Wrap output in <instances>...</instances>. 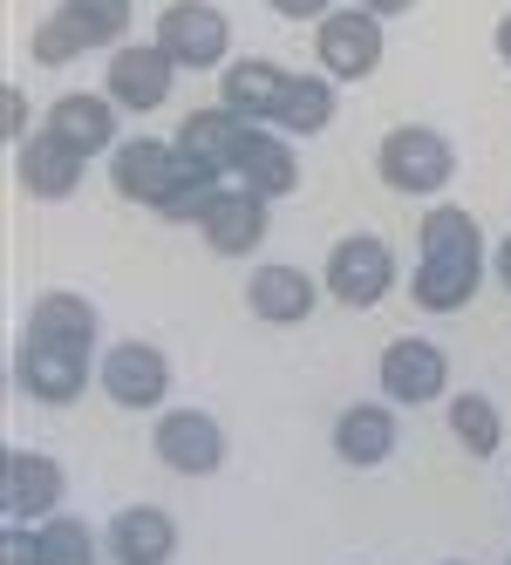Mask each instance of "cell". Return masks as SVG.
Listing matches in <instances>:
<instances>
[{"label":"cell","mask_w":511,"mask_h":565,"mask_svg":"<svg viewBox=\"0 0 511 565\" xmlns=\"http://www.w3.org/2000/svg\"><path fill=\"white\" fill-rule=\"evenodd\" d=\"M0 130H8V143H28L34 137V103L21 83H8V96H0Z\"/></svg>","instance_id":"obj_29"},{"label":"cell","mask_w":511,"mask_h":565,"mask_svg":"<svg viewBox=\"0 0 511 565\" xmlns=\"http://www.w3.org/2000/svg\"><path fill=\"white\" fill-rule=\"evenodd\" d=\"M184 178V157H178V143H164V137H124L109 150V184H116V198L124 205H143V212H157L171 198V184Z\"/></svg>","instance_id":"obj_10"},{"label":"cell","mask_w":511,"mask_h":565,"mask_svg":"<svg viewBox=\"0 0 511 565\" xmlns=\"http://www.w3.org/2000/svg\"><path fill=\"white\" fill-rule=\"evenodd\" d=\"M83 171H89V157L68 150L49 130H34L28 143H14V184L34 198V205H68V198L83 191Z\"/></svg>","instance_id":"obj_13"},{"label":"cell","mask_w":511,"mask_h":565,"mask_svg":"<svg viewBox=\"0 0 511 565\" xmlns=\"http://www.w3.org/2000/svg\"><path fill=\"white\" fill-rule=\"evenodd\" d=\"M491 42H498V62H504V68H511V14H504V21H498V34H491Z\"/></svg>","instance_id":"obj_34"},{"label":"cell","mask_w":511,"mask_h":565,"mask_svg":"<svg viewBox=\"0 0 511 565\" xmlns=\"http://www.w3.org/2000/svg\"><path fill=\"white\" fill-rule=\"evenodd\" d=\"M103 545L116 565H171L178 558V518L157 511V504H124L109 518Z\"/></svg>","instance_id":"obj_19"},{"label":"cell","mask_w":511,"mask_h":565,"mask_svg":"<svg viewBox=\"0 0 511 565\" xmlns=\"http://www.w3.org/2000/svg\"><path fill=\"white\" fill-rule=\"evenodd\" d=\"M450 436L464 443L470 457H498V443H504V409H498L485 388H464V395H450Z\"/></svg>","instance_id":"obj_25"},{"label":"cell","mask_w":511,"mask_h":565,"mask_svg":"<svg viewBox=\"0 0 511 565\" xmlns=\"http://www.w3.org/2000/svg\"><path fill=\"white\" fill-rule=\"evenodd\" d=\"M266 218H273V198H259V191H246V184H225L219 205H212L205 225H199V238H205L219 259H246V253H259Z\"/></svg>","instance_id":"obj_16"},{"label":"cell","mask_w":511,"mask_h":565,"mask_svg":"<svg viewBox=\"0 0 511 565\" xmlns=\"http://www.w3.org/2000/svg\"><path fill=\"white\" fill-rule=\"evenodd\" d=\"M150 450L178 477H212V470H225V423L212 409H157Z\"/></svg>","instance_id":"obj_8"},{"label":"cell","mask_w":511,"mask_h":565,"mask_svg":"<svg viewBox=\"0 0 511 565\" xmlns=\"http://www.w3.org/2000/svg\"><path fill=\"white\" fill-rule=\"evenodd\" d=\"M321 287L348 307V313H369L396 294V253H388V238L375 232H348L328 246V266H321Z\"/></svg>","instance_id":"obj_3"},{"label":"cell","mask_w":511,"mask_h":565,"mask_svg":"<svg viewBox=\"0 0 511 565\" xmlns=\"http://www.w3.org/2000/svg\"><path fill=\"white\" fill-rule=\"evenodd\" d=\"M444 565H464V558H444Z\"/></svg>","instance_id":"obj_35"},{"label":"cell","mask_w":511,"mask_h":565,"mask_svg":"<svg viewBox=\"0 0 511 565\" xmlns=\"http://www.w3.org/2000/svg\"><path fill=\"white\" fill-rule=\"evenodd\" d=\"M382 49H388L382 14L355 8V0L313 21V62H321V75H334V83H362V75H375Z\"/></svg>","instance_id":"obj_4"},{"label":"cell","mask_w":511,"mask_h":565,"mask_svg":"<svg viewBox=\"0 0 511 565\" xmlns=\"http://www.w3.org/2000/svg\"><path fill=\"white\" fill-rule=\"evenodd\" d=\"M0 565H42V539H34V524H8V532H0Z\"/></svg>","instance_id":"obj_30"},{"label":"cell","mask_w":511,"mask_h":565,"mask_svg":"<svg viewBox=\"0 0 511 565\" xmlns=\"http://www.w3.org/2000/svg\"><path fill=\"white\" fill-rule=\"evenodd\" d=\"M62 491H68V477L49 450L14 443V450L0 457V511H8V524H49L62 511Z\"/></svg>","instance_id":"obj_9"},{"label":"cell","mask_w":511,"mask_h":565,"mask_svg":"<svg viewBox=\"0 0 511 565\" xmlns=\"http://www.w3.org/2000/svg\"><path fill=\"white\" fill-rule=\"evenodd\" d=\"M355 8H369V14H382V21H396V14L416 8V0H355Z\"/></svg>","instance_id":"obj_32"},{"label":"cell","mask_w":511,"mask_h":565,"mask_svg":"<svg viewBox=\"0 0 511 565\" xmlns=\"http://www.w3.org/2000/svg\"><path fill=\"white\" fill-rule=\"evenodd\" d=\"M89 382H96V354L21 334V348H14V388L28 402H42V409H68V402H83Z\"/></svg>","instance_id":"obj_6"},{"label":"cell","mask_w":511,"mask_h":565,"mask_svg":"<svg viewBox=\"0 0 511 565\" xmlns=\"http://www.w3.org/2000/svg\"><path fill=\"white\" fill-rule=\"evenodd\" d=\"M444 388H450V354H444L437 341L403 334V341L382 348V395H388V402L423 409V402H444Z\"/></svg>","instance_id":"obj_12"},{"label":"cell","mask_w":511,"mask_h":565,"mask_svg":"<svg viewBox=\"0 0 511 565\" xmlns=\"http://www.w3.org/2000/svg\"><path fill=\"white\" fill-rule=\"evenodd\" d=\"M334 124V75H300L287 68V89L273 103V130L280 137H321Z\"/></svg>","instance_id":"obj_23"},{"label":"cell","mask_w":511,"mask_h":565,"mask_svg":"<svg viewBox=\"0 0 511 565\" xmlns=\"http://www.w3.org/2000/svg\"><path fill=\"white\" fill-rule=\"evenodd\" d=\"M103 89H109L116 109L150 116V109H164V103H171V89H178V62L157 49V42H124V49L109 55Z\"/></svg>","instance_id":"obj_11"},{"label":"cell","mask_w":511,"mask_h":565,"mask_svg":"<svg viewBox=\"0 0 511 565\" xmlns=\"http://www.w3.org/2000/svg\"><path fill=\"white\" fill-rule=\"evenodd\" d=\"M246 130H253V116H239V109H225V103H212V109H191L184 124H178V157L191 171H212V178H232V164H239V143H246Z\"/></svg>","instance_id":"obj_14"},{"label":"cell","mask_w":511,"mask_h":565,"mask_svg":"<svg viewBox=\"0 0 511 565\" xmlns=\"http://www.w3.org/2000/svg\"><path fill=\"white\" fill-rule=\"evenodd\" d=\"M42 130L62 137L68 150H83V157H109L116 150V103H109V89H68L49 103Z\"/></svg>","instance_id":"obj_17"},{"label":"cell","mask_w":511,"mask_h":565,"mask_svg":"<svg viewBox=\"0 0 511 565\" xmlns=\"http://www.w3.org/2000/svg\"><path fill=\"white\" fill-rule=\"evenodd\" d=\"M485 287V232L464 205H429L423 212V259L409 273V300L423 313H464Z\"/></svg>","instance_id":"obj_1"},{"label":"cell","mask_w":511,"mask_h":565,"mask_svg":"<svg viewBox=\"0 0 511 565\" xmlns=\"http://www.w3.org/2000/svg\"><path fill=\"white\" fill-rule=\"evenodd\" d=\"M21 334L96 354V341H103V313H96V300H83V294L49 287V294H34V307H28V320H21Z\"/></svg>","instance_id":"obj_21"},{"label":"cell","mask_w":511,"mask_h":565,"mask_svg":"<svg viewBox=\"0 0 511 565\" xmlns=\"http://www.w3.org/2000/svg\"><path fill=\"white\" fill-rule=\"evenodd\" d=\"M266 8L287 21H321V14H334V0H266Z\"/></svg>","instance_id":"obj_31"},{"label":"cell","mask_w":511,"mask_h":565,"mask_svg":"<svg viewBox=\"0 0 511 565\" xmlns=\"http://www.w3.org/2000/svg\"><path fill=\"white\" fill-rule=\"evenodd\" d=\"M55 14L83 34L89 55H116V49L130 42V21H137L130 0H55Z\"/></svg>","instance_id":"obj_24"},{"label":"cell","mask_w":511,"mask_h":565,"mask_svg":"<svg viewBox=\"0 0 511 565\" xmlns=\"http://www.w3.org/2000/svg\"><path fill=\"white\" fill-rule=\"evenodd\" d=\"M498 287H504V294H511V232H504V238H498Z\"/></svg>","instance_id":"obj_33"},{"label":"cell","mask_w":511,"mask_h":565,"mask_svg":"<svg viewBox=\"0 0 511 565\" xmlns=\"http://www.w3.org/2000/svg\"><path fill=\"white\" fill-rule=\"evenodd\" d=\"M96 388L116 402V409H164L171 395V354L150 348V341H116L96 354Z\"/></svg>","instance_id":"obj_7"},{"label":"cell","mask_w":511,"mask_h":565,"mask_svg":"<svg viewBox=\"0 0 511 565\" xmlns=\"http://www.w3.org/2000/svg\"><path fill=\"white\" fill-rule=\"evenodd\" d=\"M225 184H232V178H212V171H191V164H184V178L171 184L164 205H157V218H171V225H205V212L219 205Z\"/></svg>","instance_id":"obj_27"},{"label":"cell","mask_w":511,"mask_h":565,"mask_svg":"<svg viewBox=\"0 0 511 565\" xmlns=\"http://www.w3.org/2000/svg\"><path fill=\"white\" fill-rule=\"evenodd\" d=\"M42 539V565H96V532L75 511H55L49 524H34Z\"/></svg>","instance_id":"obj_26"},{"label":"cell","mask_w":511,"mask_h":565,"mask_svg":"<svg viewBox=\"0 0 511 565\" xmlns=\"http://www.w3.org/2000/svg\"><path fill=\"white\" fill-rule=\"evenodd\" d=\"M504 565H511V558H504Z\"/></svg>","instance_id":"obj_36"},{"label":"cell","mask_w":511,"mask_h":565,"mask_svg":"<svg viewBox=\"0 0 511 565\" xmlns=\"http://www.w3.org/2000/svg\"><path fill=\"white\" fill-rule=\"evenodd\" d=\"M396 443H403V423L388 402H348V409L334 416V457L348 470H375L396 457Z\"/></svg>","instance_id":"obj_18"},{"label":"cell","mask_w":511,"mask_h":565,"mask_svg":"<svg viewBox=\"0 0 511 565\" xmlns=\"http://www.w3.org/2000/svg\"><path fill=\"white\" fill-rule=\"evenodd\" d=\"M150 42L178 68H225L232 62V21H225V8H212V0H164Z\"/></svg>","instance_id":"obj_5"},{"label":"cell","mask_w":511,"mask_h":565,"mask_svg":"<svg viewBox=\"0 0 511 565\" xmlns=\"http://www.w3.org/2000/svg\"><path fill=\"white\" fill-rule=\"evenodd\" d=\"M280 89H287V68L266 62V55H232L225 75H219V103L239 109V116H253V124H273V103H280Z\"/></svg>","instance_id":"obj_22"},{"label":"cell","mask_w":511,"mask_h":565,"mask_svg":"<svg viewBox=\"0 0 511 565\" xmlns=\"http://www.w3.org/2000/svg\"><path fill=\"white\" fill-rule=\"evenodd\" d=\"M375 171L403 198H437L457 178V143L444 130H429V124H403V130H388L375 143Z\"/></svg>","instance_id":"obj_2"},{"label":"cell","mask_w":511,"mask_h":565,"mask_svg":"<svg viewBox=\"0 0 511 565\" xmlns=\"http://www.w3.org/2000/svg\"><path fill=\"white\" fill-rule=\"evenodd\" d=\"M246 307L253 320H266V328H300V320H313V307H321V279H313L307 266H253L246 279Z\"/></svg>","instance_id":"obj_15"},{"label":"cell","mask_w":511,"mask_h":565,"mask_svg":"<svg viewBox=\"0 0 511 565\" xmlns=\"http://www.w3.org/2000/svg\"><path fill=\"white\" fill-rule=\"evenodd\" d=\"M232 184H246L259 198L300 191V150H294V137H280L273 124H253L246 143H239V164H232Z\"/></svg>","instance_id":"obj_20"},{"label":"cell","mask_w":511,"mask_h":565,"mask_svg":"<svg viewBox=\"0 0 511 565\" xmlns=\"http://www.w3.org/2000/svg\"><path fill=\"white\" fill-rule=\"evenodd\" d=\"M28 55L42 62V68H68V62H83L89 49H83V34H75L62 14H49V21H34V34H28Z\"/></svg>","instance_id":"obj_28"}]
</instances>
